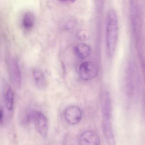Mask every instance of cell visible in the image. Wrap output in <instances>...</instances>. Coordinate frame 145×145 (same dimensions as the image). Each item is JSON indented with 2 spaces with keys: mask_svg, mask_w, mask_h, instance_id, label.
Listing matches in <instances>:
<instances>
[{
  "mask_svg": "<svg viewBox=\"0 0 145 145\" xmlns=\"http://www.w3.org/2000/svg\"><path fill=\"white\" fill-rule=\"evenodd\" d=\"M9 72L10 79L13 84L18 88H20L22 84V74L19 64L17 59L9 60Z\"/></svg>",
  "mask_w": 145,
  "mask_h": 145,
  "instance_id": "obj_4",
  "label": "cell"
},
{
  "mask_svg": "<svg viewBox=\"0 0 145 145\" xmlns=\"http://www.w3.org/2000/svg\"><path fill=\"white\" fill-rule=\"evenodd\" d=\"M35 16L31 12H27L25 13L22 19V26L25 30H31L35 24Z\"/></svg>",
  "mask_w": 145,
  "mask_h": 145,
  "instance_id": "obj_10",
  "label": "cell"
},
{
  "mask_svg": "<svg viewBox=\"0 0 145 145\" xmlns=\"http://www.w3.org/2000/svg\"><path fill=\"white\" fill-rule=\"evenodd\" d=\"M76 24V21L73 20H71L67 22L66 25V28L68 30L72 29Z\"/></svg>",
  "mask_w": 145,
  "mask_h": 145,
  "instance_id": "obj_13",
  "label": "cell"
},
{
  "mask_svg": "<svg viewBox=\"0 0 145 145\" xmlns=\"http://www.w3.org/2000/svg\"><path fill=\"white\" fill-rule=\"evenodd\" d=\"M102 128L104 136L108 144L116 145V139L113 133L111 117H103Z\"/></svg>",
  "mask_w": 145,
  "mask_h": 145,
  "instance_id": "obj_6",
  "label": "cell"
},
{
  "mask_svg": "<svg viewBox=\"0 0 145 145\" xmlns=\"http://www.w3.org/2000/svg\"><path fill=\"white\" fill-rule=\"evenodd\" d=\"M101 102L103 117H111V101L108 92H105L101 94Z\"/></svg>",
  "mask_w": 145,
  "mask_h": 145,
  "instance_id": "obj_8",
  "label": "cell"
},
{
  "mask_svg": "<svg viewBox=\"0 0 145 145\" xmlns=\"http://www.w3.org/2000/svg\"><path fill=\"white\" fill-rule=\"evenodd\" d=\"M59 2H61V3H63V4H71V3H73L75 2V1H59Z\"/></svg>",
  "mask_w": 145,
  "mask_h": 145,
  "instance_id": "obj_15",
  "label": "cell"
},
{
  "mask_svg": "<svg viewBox=\"0 0 145 145\" xmlns=\"http://www.w3.org/2000/svg\"><path fill=\"white\" fill-rule=\"evenodd\" d=\"M65 121L72 125H76L81 121L82 117V113L81 109L75 106L68 107L64 113Z\"/></svg>",
  "mask_w": 145,
  "mask_h": 145,
  "instance_id": "obj_5",
  "label": "cell"
},
{
  "mask_svg": "<svg viewBox=\"0 0 145 145\" xmlns=\"http://www.w3.org/2000/svg\"><path fill=\"white\" fill-rule=\"evenodd\" d=\"M33 75L36 85L38 88L43 89L46 85L45 74L42 70L37 68L33 71Z\"/></svg>",
  "mask_w": 145,
  "mask_h": 145,
  "instance_id": "obj_9",
  "label": "cell"
},
{
  "mask_svg": "<svg viewBox=\"0 0 145 145\" xmlns=\"http://www.w3.org/2000/svg\"><path fill=\"white\" fill-rule=\"evenodd\" d=\"M98 65L92 61H88L81 64L79 66L80 77L84 81H89L95 77L99 72Z\"/></svg>",
  "mask_w": 145,
  "mask_h": 145,
  "instance_id": "obj_3",
  "label": "cell"
},
{
  "mask_svg": "<svg viewBox=\"0 0 145 145\" xmlns=\"http://www.w3.org/2000/svg\"><path fill=\"white\" fill-rule=\"evenodd\" d=\"M99 136L92 131H87L82 134L79 138V145H100Z\"/></svg>",
  "mask_w": 145,
  "mask_h": 145,
  "instance_id": "obj_7",
  "label": "cell"
},
{
  "mask_svg": "<svg viewBox=\"0 0 145 145\" xmlns=\"http://www.w3.org/2000/svg\"><path fill=\"white\" fill-rule=\"evenodd\" d=\"M118 36V22L117 14L115 10L110 9L106 17V38L107 54L113 56L117 43Z\"/></svg>",
  "mask_w": 145,
  "mask_h": 145,
  "instance_id": "obj_1",
  "label": "cell"
},
{
  "mask_svg": "<svg viewBox=\"0 0 145 145\" xmlns=\"http://www.w3.org/2000/svg\"><path fill=\"white\" fill-rule=\"evenodd\" d=\"M27 117L29 121H32L35 123L39 134L46 138L48 133V123L46 116L40 112L32 111L29 112Z\"/></svg>",
  "mask_w": 145,
  "mask_h": 145,
  "instance_id": "obj_2",
  "label": "cell"
},
{
  "mask_svg": "<svg viewBox=\"0 0 145 145\" xmlns=\"http://www.w3.org/2000/svg\"><path fill=\"white\" fill-rule=\"evenodd\" d=\"M4 117V112L2 108H0V124H2Z\"/></svg>",
  "mask_w": 145,
  "mask_h": 145,
  "instance_id": "obj_14",
  "label": "cell"
},
{
  "mask_svg": "<svg viewBox=\"0 0 145 145\" xmlns=\"http://www.w3.org/2000/svg\"><path fill=\"white\" fill-rule=\"evenodd\" d=\"M4 101L6 107L8 110L11 111L14 103V94L10 86L7 87L4 94Z\"/></svg>",
  "mask_w": 145,
  "mask_h": 145,
  "instance_id": "obj_12",
  "label": "cell"
},
{
  "mask_svg": "<svg viewBox=\"0 0 145 145\" xmlns=\"http://www.w3.org/2000/svg\"><path fill=\"white\" fill-rule=\"evenodd\" d=\"M76 55L80 58L84 59L89 56L90 53V48L88 44L81 43L76 45L75 48Z\"/></svg>",
  "mask_w": 145,
  "mask_h": 145,
  "instance_id": "obj_11",
  "label": "cell"
}]
</instances>
